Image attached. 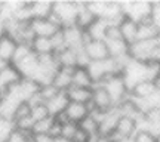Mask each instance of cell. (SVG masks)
Returning a JSON list of instances; mask_svg holds the SVG:
<instances>
[{
    "mask_svg": "<svg viewBox=\"0 0 160 142\" xmlns=\"http://www.w3.org/2000/svg\"><path fill=\"white\" fill-rule=\"evenodd\" d=\"M89 139H91V136L86 133V132H83L80 127H77V130H76L74 136H73V139H71V142H89Z\"/></svg>",
    "mask_w": 160,
    "mask_h": 142,
    "instance_id": "cell-35",
    "label": "cell"
},
{
    "mask_svg": "<svg viewBox=\"0 0 160 142\" xmlns=\"http://www.w3.org/2000/svg\"><path fill=\"white\" fill-rule=\"evenodd\" d=\"M6 65H9V64H6L5 61H2V59H0V70H3Z\"/></svg>",
    "mask_w": 160,
    "mask_h": 142,
    "instance_id": "cell-41",
    "label": "cell"
},
{
    "mask_svg": "<svg viewBox=\"0 0 160 142\" xmlns=\"http://www.w3.org/2000/svg\"><path fill=\"white\" fill-rule=\"evenodd\" d=\"M17 49V42L9 37V36H3L0 39V59L5 61L6 64L12 62V58Z\"/></svg>",
    "mask_w": 160,
    "mask_h": 142,
    "instance_id": "cell-18",
    "label": "cell"
},
{
    "mask_svg": "<svg viewBox=\"0 0 160 142\" xmlns=\"http://www.w3.org/2000/svg\"><path fill=\"white\" fill-rule=\"evenodd\" d=\"M65 115L68 121L79 125L82 120L89 115V107L88 104H79V102H68L67 108H65Z\"/></svg>",
    "mask_w": 160,
    "mask_h": 142,
    "instance_id": "cell-10",
    "label": "cell"
},
{
    "mask_svg": "<svg viewBox=\"0 0 160 142\" xmlns=\"http://www.w3.org/2000/svg\"><path fill=\"white\" fill-rule=\"evenodd\" d=\"M120 39H122V33H120L119 25H111V24H108L107 33H105V39L104 40H120Z\"/></svg>",
    "mask_w": 160,
    "mask_h": 142,
    "instance_id": "cell-34",
    "label": "cell"
},
{
    "mask_svg": "<svg viewBox=\"0 0 160 142\" xmlns=\"http://www.w3.org/2000/svg\"><path fill=\"white\" fill-rule=\"evenodd\" d=\"M31 136H33L31 133H24V132H19L17 129H13L5 142H28V139Z\"/></svg>",
    "mask_w": 160,
    "mask_h": 142,
    "instance_id": "cell-31",
    "label": "cell"
},
{
    "mask_svg": "<svg viewBox=\"0 0 160 142\" xmlns=\"http://www.w3.org/2000/svg\"><path fill=\"white\" fill-rule=\"evenodd\" d=\"M31 51L37 56L52 55L53 53V46H52L51 39H48V37H34V40L31 42Z\"/></svg>",
    "mask_w": 160,
    "mask_h": 142,
    "instance_id": "cell-21",
    "label": "cell"
},
{
    "mask_svg": "<svg viewBox=\"0 0 160 142\" xmlns=\"http://www.w3.org/2000/svg\"><path fill=\"white\" fill-rule=\"evenodd\" d=\"M104 89L107 91V93L110 95V99L114 105V108L119 105L122 101H125L126 96H128V87L125 85V80L122 76H113V77H108L102 81Z\"/></svg>",
    "mask_w": 160,
    "mask_h": 142,
    "instance_id": "cell-3",
    "label": "cell"
},
{
    "mask_svg": "<svg viewBox=\"0 0 160 142\" xmlns=\"http://www.w3.org/2000/svg\"><path fill=\"white\" fill-rule=\"evenodd\" d=\"M97 18L92 15V12L88 9L86 2H79V13H77V19H76V25H79L82 30H86Z\"/></svg>",
    "mask_w": 160,
    "mask_h": 142,
    "instance_id": "cell-22",
    "label": "cell"
},
{
    "mask_svg": "<svg viewBox=\"0 0 160 142\" xmlns=\"http://www.w3.org/2000/svg\"><path fill=\"white\" fill-rule=\"evenodd\" d=\"M53 121H55V120H53V117H51V115H49V117H46V119H43V120L36 121L31 133H33V135H49Z\"/></svg>",
    "mask_w": 160,
    "mask_h": 142,
    "instance_id": "cell-24",
    "label": "cell"
},
{
    "mask_svg": "<svg viewBox=\"0 0 160 142\" xmlns=\"http://www.w3.org/2000/svg\"><path fill=\"white\" fill-rule=\"evenodd\" d=\"M114 142H133V138H122V139H117Z\"/></svg>",
    "mask_w": 160,
    "mask_h": 142,
    "instance_id": "cell-39",
    "label": "cell"
},
{
    "mask_svg": "<svg viewBox=\"0 0 160 142\" xmlns=\"http://www.w3.org/2000/svg\"><path fill=\"white\" fill-rule=\"evenodd\" d=\"M133 142H157V138L147 130H137L133 135Z\"/></svg>",
    "mask_w": 160,
    "mask_h": 142,
    "instance_id": "cell-33",
    "label": "cell"
},
{
    "mask_svg": "<svg viewBox=\"0 0 160 142\" xmlns=\"http://www.w3.org/2000/svg\"><path fill=\"white\" fill-rule=\"evenodd\" d=\"M31 110H30V117L34 120V121H39V120H43L46 117H49V113H48V108H46L45 104H34V105H30Z\"/></svg>",
    "mask_w": 160,
    "mask_h": 142,
    "instance_id": "cell-27",
    "label": "cell"
},
{
    "mask_svg": "<svg viewBox=\"0 0 160 142\" xmlns=\"http://www.w3.org/2000/svg\"><path fill=\"white\" fill-rule=\"evenodd\" d=\"M51 42H52V46H53V53H58V52L64 51L67 45H65V40H64V36H62V30H59L58 33L51 37Z\"/></svg>",
    "mask_w": 160,
    "mask_h": 142,
    "instance_id": "cell-29",
    "label": "cell"
},
{
    "mask_svg": "<svg viewBox=\"0 0 160 142\" xmlns=\"http://www.w3.org/2000/svg\"><path fill=\"white\" fill-rule=\"evenodd\" d=\"M68 98L65 95V92H59L57 96H53L52 99H49L48 102L45 104L46 108H48V113L51 117H57L58 114H61L65 111V108L68 105Z\"/></svg>",
    "mask_w": 160,
    "mask_h": 142,
    "instance_id": "cell-12",
    "label": "cell"
},
{
    "mask_svg": "<svg viewBox=\"0 0 160 142\" xmlns=\"http://www.w3.org/2000/svg\"><path fill=\"white\" fill-rule=\"evenodd\" d=\"M151 6L153 2H120L123 15L137 24L151 17Z\"/></svg>",
    "mask_w": 160,
    "mask_h": 142,
    "instance_id": "cell-2",
    "label": "cell"
},
{
    "mask_svg": "<svg viewBox=\"0 0 160 142\" xmlns=\"http://www.w3.org/2000/svg\"><path fill=\"white\" fill-rule=\"evenodd\" d=\"M107 49H108V56L113 59L117 58H123L129 55V45L126 43L125 40H104Z\"/></svg>",
    "mask_w": 160,
    "mask_h": 142,
    "instance_id": "cell-13",
    "label": "cell"
},
{
    "mask_svg": "<svg viewBox=\"0 0 160 142\" xmlns=\"http://www.w3.org/2000/svg\"><path fill=\"white\" fill-rule=\"evenodd\" d=\"M30 110H31V107H30L28 102H21L17 107V110H15V114H13V121L21 120V119H24V117H28Z\"/></svg>",
    "mask_w": 160,
    "mask_h": 142,
    "instance_id": "cell-32",
    "label": "cell"
},
{
    "mask_svg": "<svg viewBox=\"0 0 160 142\" xmlns=\"http://www.w3.org/2000/svg\"><path fill=\"white\" fill-rule=\"evenodd\" d=\"M73 71L74 68H59L52 79V85L59 92H67L73 86Z\"/></svg>",
    "mask_w": 160,
    "mask_h": 142,
    "instance_id": "cell-9",
    "label": "cell"
},
{
    "mask_svg": "<svg viewBox=\"0 0 160 142\" xmlns=\"http://www.w3.org/2000/svg\"><path fill=\"white\" fill-rule=\"evenodd\" d=\"M31 45L28 43H17V49H15V53H13V58H12V62L11 64H15L18 61H21L22 58L28 56L31 53Z\"/></svg>",
    "mask_w": 160,
    "mask_h": 142,
    "instance_id": "cell-28",
    "label": "cell"
},
{
    "mask_svg": "<svg viewBox=\"0 0 160 142\" xmlns=\"http://www.w3.org/2000/svg\"><path fill=\"white\" fill-rule=\"evenodd\" d=\"M6 36V30H5V21L3 19H0V39Z\"/></svg>",
    "mask_w": 160,
    "mask_h": 142,
    "instance_id": "cell-38",
    "label": "cell"
},
{
    "mask_svg": "<svg viewBox=\"0 0 160 142\" xmlns=\"http://www.w3.org/2000/svg\"><path fill=\"white\" fill-rule=\"evenodd\" d=\"M77 127H79V126L76 125V123H71V121H68V123L62 125V126H61V138L71 141V139H73V136H74L76 130H77Z\"/></svg>",
    "mask_w": 160,
    "mask_h": 142,
    "instance_id": "cell-30",
    "label": "cell"
},
{
    "mask_svg": "<svg viewBox=\"0 0 160 142\" xmlns=\"http://www.w3.org/2000/svg\"><path fill=\"white\" fill-rule=\"evenodd\" d=\"M157 86H160V68H159V76H157V80H156Z\"/></svg>",
    "mask_w": 160,
    "mask_h": 142,
    "instance_id": "cell-42",
    "label": "cell"
},
{
    "mask_svg": "<svg viewBox=\"0 0 160 142\" xmlns=\"http://www.w3.org/2000/svg\"><path fill=\"white\" fill-rule=\"evenodd\" d=\"M120 33H122V39L125 40L128 45H132L133 42H137L138 34V24L133 22L129 18H125L119 25Z\"/></svg>",
    "mask_w": 160,
    "mask_h": 142,
    "instance_id": "cell-15",
    "label": "cell"
},
{
    "mask_svg": "<svg viewBox=\"0 0 160 142\" xmlns=\"http://www.w3.org/2000/svg\"><path fill=\"white\" fill-rule=\"evenodd\" d=\"M73 86H76V87H88V89H92L93 81H92L91 76L88 73V70L82 68V67H76L74 71H73Z\"/></svg>",
    "mask_w": 160,
    "mask_h": 142,
    "instance_id": "cell-23",
    "label": "cell"
},
{
    "mask_svg": "<svg viewBox=\"0 0 160 142\" xmlns=\"http://www.w3.org/2000/svg\"><path fill=\"white\" fill-rule=\"evenodd\" d=\"M157 46L156 40H137L129 45V58L137 62H150L151 52Z\"/></svg>",
    "mask_w": 160,
    "mask_h": 142,
    "instance_id": "cell-4",
    "label": "cell"
},
{
    "mask_svg": "<svg viewBox=\"0 0 160 142\" xmlns=\"http://www.w3.org/2000/svg\"><path fill=\"white\" fill-rule=\"evenodd\" d=\"M79 13V2H53L52 13L49 19H52L59 28L74 25Z\"/></svg>",
    "mask_w": 160,
    "mask_h": 142,
    "instance_id": "cell-1",
    "label": "cell"
},
{
    "mask_svg": "<svg viewBox=\"0 0 160 142\" xmlns=\"http://www.w3.org/2000/svg\"><path fill=\"white\" fill-rule=\"evenodd\" d=\"M85 53L91 61H104L108 56V49L104 40H89L85 45Z\"/></svg>",
    "mask_w": 160,
    "mask_h": 142,
    "instance_id": "cell-7",
    "label": "cell"
},
{
    "mask_svg": "<svg viewBox=\"0 0 160 142\" xmlns=\"http://www.w3.org/2000/svg\"><path fill=\"white\" fill-rule=\"evenodd\" d=\"M15 68H17V71L19 73V76L22 77V79H28L31 80L33 77H34L36 71H37V68H39V58H37V55L36 53H30L28 56L22 58L21 61H18V62L12 64Z\"/></svg>",
    "mask_w": 160,
    "mask_h": 142,
    "instance_id": "cell-6",
    "label": "cell"
},
{
    "mask_svg": "<svg viewBox=\"0 0 160 142\" xmlns=\"http://www.w3.org/2000/svg\"><path fill=\"white\" fill-rule=\"evenodd\" d=\"M30 28L33 31L34 37H48L51 39L52 36L59 31V27L49 18H37L30 21Z\"/></svg>",
    "mask_w": 160,
    "mask_h": 142,
    "instance_id": "cell-5",
    "label": "cell"
},
{
    "mask_svg": "<svg viewBox=\"0 0 160 142\" xmlns=\"http://www.w3.org/2000/svg\"><path fill=\"white\" fill-rule=\"evenodd\" d=\"M107 27H108V22L105 19L97 18L85 31L91 40H104L105 39V33H107Z\"/></svg>",
    "mask_w": 160,
    "mask_h": 142,
    "instance_id": "cell-16",
    "label": "cell"
},
{
    "mask_svg": "<svg viewBox=\"0 0 160 142\" xmlns=\"http://www.w3.org/2000/svg\"><path fill=\"white\" fill-rule=\"evenodd\" d=\"M22 79L19 73L17 71V68L9 64L6 65L3 70H0V89L2 91H8L9 87H12L13 85H17L19 80Z\"/></svg>",
    "mask_w": 160,
    "mask_h": 142,
    "instance_id": "cell-11",
    "label": "cell"
},
{
    "mask_svg": "<svg viewBox=\"0 0 160 142\" xmlns=\"http://www.w3.org/2000/svg\"><path fill=\"white\" fill-rule=\"evenodd\" d=\"M58 93H59V91H58L55 86L52 85H45V86H40L39 87V92H37V95L40 96V99L43 101V102H48L49 99H52L53 96H57Z\"/></svg>",
    "mask_w": 160,
    "mask_h": 142,
    "instance_id": "cell-26",
    "label": "cell"
},
{
    "mask_svg": "<svg viewBox=\"0 0 160 142\" xmlns=\"http://www.w3.org/2000/svg\"><path fill=\"white\" fill-rule=\"evenodd\" d=\"M70 102H79V104H89L92 99V89L88 87H76L71 86L68 91L65 92Z\"/></svg>",
    "mask_w": 160,
    "mask_h": 142,
    "instance_id": "cell-14",
    "label": "cell"
},
{
    "mask_svg": "<svg viewBox=\"0 0 160 142\" xmlns=\"http://www.w3.org/2000/svg\"><path fill=\"white\" fill-rule=\"evenodd\" d=\"M119 119H120V114L117 113L116 108H113V110L108 111V113H105L102 120L98 123V135L110 136V135L116 130V126H117Z\"/></svg>",
    "mask_w": 160,
    "mask_h": 142,
    "instance_id": "cell-8",
    "label": "cell"
},
{
    "mask_svg": "<svg viewBox=\"0 0 160 142\" xmlns=\"http://www.w3.org/2000/svg\"><path fill=\"white\" fill-rule=\"evenodd\" d=\"M150 62L157 64L160 67V45H157L151 52V56H150Z\"/></svg>",
    "mask_w": 160,
    "mask_h": 142,
    "instance_id": "cell-36",
    "label": "cell"
},
{
    "mask_svg": "<svg viewBox=\"0 0 160 142\" xmlns=\"http://www.w3.org/2000/svg\"><path fill=\"white\" fill-rule=\"evenodd\" d=\"M157 142H160V135H159V136H157Z\"/></svg>",
    "mask_w": 160,
    "mask_h": 142,
    "instance_id": "cell-43",
    "label": "cell"
},
{
    "mask_svg": "<svg viewBox=\"0 0 160 142\" xmlns=\"http://www.w3.org/2000/svg\"><path fill=\"white\" fill-rule=\"evenodd\" d=\"M55 56L59 64V68H76L77 67V53L70 47H65L64 51L55 53Z\"/></svg>",
    "mask_w": 160,
    "mask_h": 142,
    "instance_id": "cell-20",
    "label": "cell"
},
{
    "mask_svg": "<svg viewBox=\"0 0 160 142\" xmlns=\"http://www.w3.org/2000/svg\"><path fill=\"white\" fill-rule=\"evenodd\" d=\"M82 129L83 132H86L89 136H97L98 135V121L93 117H91V115H88V117H85V119L80 121L79 125H77Z\"/></svg>",
    "mask_w": 160,
    "mask_h": 142,
    "instance_id": "cell-25",
    "label": "cell"
},
{
    "mask_svg": "<svg viewBox=\"0 0 160 142\" xmlns=\"http://www.w3.org/2000/svg\"><path fill=\"white\" fill-rule=\"evenodd\" d=\"M157 83L156 81H151V80H144L141 83H138L132 91H129L131 95H133L135 98H139V99H145V98L151 96L156 91H157Z\"/></svg>",
    "mask_w": 160,
    "mask_h": 142,
    "instance_id": "cell-19",
    "label": "cell"
},
{
    "mask_svg": "<svg viewBox=\"0 0 160 142\" xmlns=\"http://www.w3.org/2000/svg\"><path fill=\"white\" fill-rule=\"evenodd\" d=\"M52 3L53 2H30L28 9H30L31 19L49 18L52 13Z\"/></svg>",
    "mask_w": 160,
    "mask_h": 142,
    "instance_id": "cell-17",
    "label": "cell"
},
{
    "mask_svg": "<svg viewBox=\"0 0 160 142\" xmlns=\"http://www.w3.org/2000/svg\"><path fill=\"white\" fill-rule=\"evenodd\" d=\"M33 141L34 142H53L55 139L51 138L49 135H33Z\"/></svg>",
    "mask_w": 160,
    "mask_h": 142,
    "instance_id": "cell-37",
    "label": "cell"
},
{
    "mask_svg": "<svg viewBox=\"0 0 160 142\" xmlns=\"http://www.w3.org/2000/svg\"><path fill=\"white\" fill-rule=\"evenodd\" d=\"M53 142H71V141H68V139H64V138H57Z\"/></svg>",
    "mask_w": 160,
    "mask_h": 142,
    "instance_id": "cell-40",
    "label": "cell"
}]
</instances>
